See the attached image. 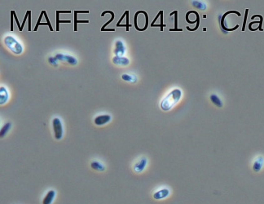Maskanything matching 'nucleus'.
I'll return each instance as SVG.
<instances>
[{"label":"nucleus","instance_id":"nucleus-1","mask_svg":"<svg viewBox=\"0 0 264 204\" xmlns=\"http://www.w3.org/2000/svg\"><path fill=\"white\" fill-rule=\"evenodd\" d=\"M182 97V91L179 88L174 89L161 102V109L163 111H169L173 108Z\"/></svg>","mask_w":264,"mask_h":204},{"label":"nucleus","instance_id":"nucleus-2","mask_svg":"<svg viewBox=\"0 0 264 204\" xmlns=\"http://www.w3.org/2000/svg\"><path fill=\"white\" fill-rule=\"evenodd\" d=\"M4 43L9 50H11L14 54L20 55L23 52V47L20 43L13 36H7L4 38Z\"/></svg>","mask_w":264,"mask_h":204},{"label":"nucleus","instance_id":"nucleus-3","mask_svg":"<svg viewBox=\"0 0 264 204\" xmlns=\"http://www.w3.org/2000/svg\"><path fill=\"white\" fill-rule=\"evenodd\" d=\"M52 128H53L54 136L55 139L60 140L63 137L64 135V129H63V123L59 118H55L52 120Z\"/></svg>","mask_w":264,"mask_h":204},{"label":"nucleus","instance_id":"nucleus-4","mask_svg":"<svg viewBox=\"0 0 264 204\" xmlns=\"http://www.w3.org/2000/svg\"><path fill=\"white\" fill-rule=\"evenodd\" d=\"M232 13H234V14H236L238 16V17H241V13H239V12H237V11H228V12H227L226 13H224V14L222 16V17H221V21H220V25H221V28L223 29V30H225V31H234V30H236V29H237V28H239V25H236L234 28H226V26H225L224 25V20L225 18H226V17H227V15L229 14H232Z\"/></svg>","mask_w":264,"mask_h":204},{"label":"nucleus","instance_id":"nucleus-5","mask_svg":"<svg viewBox=\"0 0 264 204\" xmlns=\"http://www.w3.org/2000/svg\"><path fill=\"white\" fill-rule=\"evenodd\" d=\"M55 59H56V60H60V61H64V62L69 63V64H70V65H77V63H78L77 59L75 58V57H74V56H69V55L61 54V53L56 55V56H55Z\"/></svg>","mask_w":264,"mask_h":204},{"label":"nucleus","instance_id":"nucleus-6","mask_svg":"<svg viewBox=\"0 0 264 204\" xmlns=\"http://www.w3.org/2000/svg\"><path fill=\"white\" fill-rule=\"evenodd\" d=\"M148 164V159L145 157L140 158L134 165V171L137 173H140L145 171Z\"/></svg>","mask_w":264,"mask_h":204},{"label":"nucleus","instance_id":"nucleus-7","mask_svg":"<svg viewBox=\"0 0 264 204\" xmlns=\"http://www.w3.org/2000/svg\"><path fill=\"white\" fill-rule=\"evenodd\" d=\"M112 118L109 115H102L95 117L94 123L96 126H104L109 123L111 121Z\"/></svg>","mask_w":264,"mask_h":204},{"label":"nucleus","instance_id":"nucleus-8","mask_svg":"<svg viewBox=\"0 0 264 204\" xmlns=\"http://www.w3.org/2000/svg\"><path fill=\"white\" fill-rule=\"evenodd\" d=\"M126 53V47L124 45L122 40H118L115 43V49H114V54L116 56H123Z\"/></svg>","mask_w":264,"mask_h":204},{"label":"nucleus","instance_id":"nucleus-9","mask_svg":"<svg viewBox=\"0 0 264 204\" xmlns=\"http://www.w3.org/2000/svg\"><path fill=\"white\" fill-rule=\"evenodd\" d=\"M169 195L170 190L167 188H163V189H161V190H157V192H155L153 194V198L156 200H161L167 198Z\"/></svg>","mask_w":264,"mask_h":204},{"label":"nucleus","instance_id":"nucleus-10","mask_svg":"<svg viewBox=\"0 0 264 204\" xmlns=\"http://www.w3.org/2000/svg\"><path fill=\"white\" fill-rule=\"evenodd\" d=\"M56 196V193L55 190H51L46 194V195L44 196L43 199V202H42V204H52L53 201L55 200V198Z\"/></svg>","mask_w":264,"mask_h":204},{"label":"nucleus","instance_id":"nucleus-11","mask_svg":"<svg viewBox=\"0 0 264 204\" xmlns=\"http://www.w3.org/2000/svg\"><path fill=\"white\" fill-rule=\"evenodd\" d=\"M264 164V158L262 156H258V158H256L255 161L254 162V164H253V170L255 172H258V171H261V169L262 168Z\"/></svg>","mask_w":264,"mask_h":204},{"label":"nucleus","instance_id":"nucleus-12","mask_svg":"<svg viewBox=\"0 0 264 204\" xmlns=\"http://www.w3.org/2000/svg\"><path fill=\"white\" fill-rule=\"evenodd\" d=\"M9 98V93L5 87H0V105H4Z\"/></svg>","mask_w":264,"mask_h":204},{"label":"nucleus","instance_id":"nucleus-13","mask_svg":"<svg viewBox=\"0 0 264 204\" xmlns=\"http://www.w3.org/2000/svg\"><path fill=\"white\" fill-rule=\"evenodd\" d=\"M113 63L118 65H127L130 64V60L124 56H114Z\"/></svg>","mask_w":264,"mask_h":204},{"label":"nucleus","instance_id":"nucleus-14","mask_svg":"<svg viewBox=\"0 0 264 204\" xmlns=\"http://www.w3.org/2000/svg\"><path fill=\"white\" fill-rule=\"evenodd\" d=\"M210 100H211V101L212 102L213 104L215 105V106L219 107V108H222V107L223 106V100H221L220 97H219L217 94H215V93L211 94V96H210Z\"/></svg>","mask_w":264,"mask_h":204},{"label":"nucleus","instance_id":"nucleus-15","mask_svg":"<svg viewBox=\"0 0 264 204\" xmlns=\"http://www.w3.org/2000/svg\"><path fill=\"white\" fill-rule=\"evenodd\" d=\"M255 17H258V18L260 19V21H252V22H250V23L249 24V29H250V31H253V29H252V25H254V24H256V23H258V24H259V26L258 27V29H259L260 31H263V29L262 28L263 18H262V17L261 16V15H254V16H253V17H251V19H252V20H254Z\"/></svg>","mask_w":264,"mask_h":204},{"label":"nucleus","instance_id":"nucleus-16","mask_svg":"<svg viewBox=\"0 0 264 204\" xmlns=\"http://www.w3.org/2000/svg\"><path fill=\"white\" fill-rule=\"evenodd\" d=\"M91 167L93 170L97 171H104L105 170V167L103 163L99 161H93L91 162Z\"/></svg>","mask_w":264,"mask_h":204},{"label":"nucleus","instance_id":"nucleus-17","mask_svg":"<svg viewBox=\"0 0 264 204\" xmlns=\"http://www.w3.org/2000/svg\"><path fill=\"white\" fill-rule=\"evenodd\" d=\"M122 80L126 82H129L131 84H135L137 82V78L135 74H123L122 75Z\"/></svg>","mask_w":264,"mask_h":204},{"label":"nucleus","instance_id":"nucleus-18","mask_svg":"<svg viewBox=\"0 0 264 204\" xmlns=\"http://www.w3.org/2000/svg\"><path fill=\"white\" fill-rule=\"evenodd\" d=\"M11 127H12V123H7L3 126L2 128H1V131H0V136H1V138H3L8 133Z\"/></svg>","mask_w":264,"mask_h":204},{"label":"nucleus","instance_id":"nucleus-19","mask_svg":"<svg viewBox=\"0 0 264 204\" xmlns=\"http://www.w3.org/2000/svg\"><path fill=\"white\" fill-rule=\"evenodd\" d=\"M192 6H194L196 8L200 9V10H206L207 8V4L205 2H200V1H192Z\"/></svg>","mask_w":264,"mask_h":204},{"label":"nucleus","instance_id":"nucleus-20","mask_svg":"<svg viewBox=\"0 0 264 204\" xmlns=\"http://www.w3.org/2000/svg\"><path fill=\"white\" fill-rule=\"evenodd\" d=\"M191 12V13H195V16H196V21H195V22H196V27L194 28V29H191L190 27H188V26H187V29L188 30H189V31H196V29L199 28V25H200V16H199V14H198V13H196V11H190Z\"/></svg>","mask_w":264,"mask_h":204},{"label":"nucleus","instance_id":"nucleus-21","mask_svg":"<svg viewBox=\"0 0 264 204\" xmlns=\"http://www.w3.org/2000/svg\"><path fill=\"white\" fill-rule=\"evenodd\" d=\"M107 13H109V14H111V19H110L109 21H107V22H106V23L104 24L103 26H102L101 29H106V26H107L108 25H109L112 21L114 20V12H112V11H104V12H103V13H101V17H104V16H105V14H107Z\"/></svg>","mask_w":264,"mask_h":204},{"label":"nucleus","instance_id":"nucleus-22","mask_svg":"<svg viewBox=\"0 0 264 204\" xmlns=\"http://www.w3.org/2000/svg\"><path fill=\"white\" fill-rule=\"evenodd\" d=\"M71 21H61L60 20V14L58 13H56V31H59L60 30V23H68L69 24Z\"/></svg>","mask_w":264,"mask_h":204},{"label":"nucleus","instance_id":"nucleus-23","mask_svg":"<svg viewBox=\"0 0 264 204\" xmlns=\"http://www.w3.org/2000/svg\"><path fill=\"white\" fill-rule=\"evenodd\" d=\"M79 23L88 24L89 21H87V20H85V21H79V20H78V13L74 12V31H78V24Z\"/></svg>","mask_w":264,"mask_h":204},{"label":"nucleus","instance_id":"nucleus-24","mask_svg":"<svg viewBox=\"0 0 264 204\" xmlns=\"http://www.w3.org/2000/svg\"><path fill=\"white\" fill-rule=\"evenodd\" d=\"M44 12H45V11H42V12H41V14H40L39 17H38V20L37 23H36L35 28L33 29V30H34V31H37L38 29V26H39L40 23H41L42 18H43V15H44Z\"/></svg>","mask_w":264,"mask_h":204},{"label":"nucleus","instance_id":"nucleus-25","mask_svg":"<svg viewBox=\"0 0 264 204\" xmlns=\"http://www.w3.org/2000/svg\"><path fill=\"white\" fill-rule=\"evenodd\" d=\"M248 13H249V8H246V13H245V17H244L243 26H242V31H245V29H246V21H247Z\"/></svg>","mask_w":264,"mask_h":204},{"label":"nucleus","instance_id":"nucleus-26","mask_svg":"<svg viewBox=\"0 0 264 204\" xmlns=\"http://www.w3.org/2000/svg\"><path fill=\"white\" fill-rule=\"evenodd\" d=\"M175 14V29H178V11H175L170 14V16H173Z\"/></svg>","mask_w":264,"mask_h":204},{"label":"nucleus","instance_id":"nucleus-27","mask_svg":"<svg viewBox=\"0 0 264 204\" xmlns=\"http://www.w3.org/2000/svg\"><path fill=\"white\" fill-rule=\"evenodd\" d=\"M14 11H11V31H13V20H14Z\"/></svg>","mask_w":264,"mask_h":204},{"label":"nucleus","instance_id":"nucleus-28","mask_svg":"<svg viewBox=\"0 0 264 204\" xmlns=\"http://www.w3.org/2000/svg\"><path fill=\"white\" fill-rule=\"evenodd\" d=\"M44 17H45L46 20H47V23H48V25H49L50 31H53V28H52V25H51V22H50L49 19H48V15H47V13H46V11L44 12Z\"/></svg>","mask_w":264,"mask_h":204},{"label":"nucleus","instance_id":"nucleus-29","mask_svg":"<svg viewBox=\"0 0 264 204\" xmlns=\"http://www.w3.org/2000/svg\"><path fill=\"white\" fill-rule=\"evenodd\" d=\"M29 11H27V12H26V14H25V18H24V21H23L22 24H21V31H22L23 28H24V26H25V21H26L27 20H28V17H29Z\"/></svg>","mask_w":264,"mask_h":204},{"label":"nucleus","instance_id":"nucleus-30","mask_svg":"<svg viewBox=\"0 0 264 204\" xmlns=\"http://www.w3.org/2000/svg\"><path fill=\"white\" fill-rule=\"evenodd\" d=\"M14 13V19H15V21H16V22H17V27L19 28V30H20V31H21V25L20 24V22L18 21V18H17V14H16V13H15V11H14V13Z\"/></svg>","mask_w":264,"mask_h":204},{"label":"nucleus","instance_id":"nucleus-31","mask_svg":"<svg viewBox=\"0 0 264 204\" xmlns=\"http://www.w3.org/2000/svg\"><path fill=\"white\" fill-rule=\"evenodd\" d=\"M28 22H29V27L28 31H31V11L29 12V17H28Z\"/></svg>","mask_w":264,"mask_h":204},{"label":"nucleus","instance_id":"nucleus-32","mask_svg":"<svg viewBox=\"0 0 264 204\" xmlns=\"http://www.w3.org/2000/svg\"><path fill=\"white\" fill-rule=\"evenodd\" d=\"M126 25H127L128 28L131 27V25H130V24H129V11H127V13H126Z\"/></svg>","mask_w":264,"mask_h":204},{"label":"nucleus","instance_id":"nucleus-33","mask_svg":"<svg viewBox=\"0 0 264 204\" xmlns=\"http://www.w3.org/2000/svg\"><path fill=\"white\" fill-rule=\"evenodd\" d=\"M160 12H161V16H160V17H161V24H160V25H161V26H163V27H165L166 25L163 24V11H160Z\"/></svg>","mask_w":264,"mask_h":204},{"label":"nucleus","instance_id":"nucleus-34","mask_svg":"<svg viewBox=\"0 0 264 204\" xmlns=\"http://www.w3.org/2000/svg\"><path fill=\"white\" fill-rule=\"evenodd\" d=\"M126 13H127V11H126V12H125V13H124V14L122 15V17H121V18H120L119 21H118V24H117V25H121V22H122V20H123L124 17H126Z\"/></svg>","mask_w":264,"mask_h":204},{"label":"nucleus","instance_id":"nucleus-35","mask_svg":"<svg viewBox=\"0 0 264 204\" xmlns=\"http://www.w3.org/2000/svg\"><path fill=\"white\" fill-rule=\"evenodd\" d=\"M160 16H161V12H159L158 13V14L157 15V17H155L154 18V20H153V22H152V24H151V25H155V22H156V21H157V18H158L159 17H160Z\"/></svg>","mask_w":264,"mask_h":204},{"label":"nucleus","instance_id":"nucleus-36","mask_svg":"<svg viewBox=\"0 0 264 204\" xmlns=\"http://www.w3.org/2000/svg\"><path fill=\"white\" fill-rule=\"evenodd\" d=\"M56 13H58L59 14H60V13H69H69H71V11H59V10H57V11H56Z\"/></svg>","mask_w":264,"mask_h":204},{"label":"nucleus","instance_id":"nucleus-37","mask_svg":"<svg viewBox=\"0 0 264 204\" xmlns=\"http://www.w3.org/2000/svg\"><path fill=\"white\" fill-rule=\"evenodd\" d=\"M170 32H172V31H180V32H182V31H183V29H181V28H180V29H179V28H178V29H175V28H173V29H170Z\"/></svg>","mask_w":264,"mask_h":204},{"label":"nucleus","instance_id":"nucleus-38","mask_svg":"<svg viewBox=\"0 0 264 204\" xmlns=\"http://www.w3.org/2000/svg\"><path fill=\"white\" fill-rule=\"evenodd\" d=\"M151 27H160L161 28V31H163V28H164L161 25H151Z\"/></svg>","mask_w":264,"mask_h":204},{"label":"nucleus","instance_id":"nucleus-39","mask_svg":"<svg viewBox=\"0 0 264 204\" xmlns=\"http://www.w3.org/2000/svg\"><path fill=\"white\" fill-rule=\"evenodd\" d=\"M74 12L78 13V14H79V13H86V14H87V13H90L89 11H74Z\"/></svg>","mask_w":264,"mask_h":204},{"label":"nucleus","instance_id":"nucleus-40","mask_svg":"<svg viewBox=\"0 0 264 204\" xmlns=\"http://www.w3.org/2000/svg\"><path fill=\"white\" fill-rule=\"evenodd\" d=\"M117 27H126V31H129V28L126 25H117Z\"/></svg>","mask_w":264,"mask_h":204},{"label":"nucleus","instance_id":"nucleus-41","mask_svg":"<svg viewBox=\"0 0 264 204\" xmlns=\"http://www.w3.org/2000/svg\"><path fill=\"white\" fill-rule=\"evenodd\" d=\"M104 31H115V29H101V32Z\"/></svg>","mask_w":264,"mask_h":204}]
</instances>
